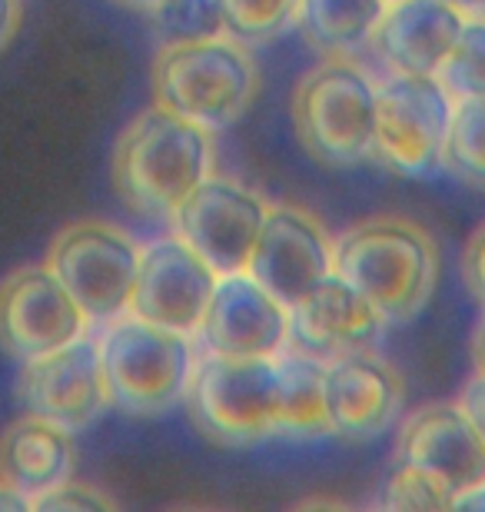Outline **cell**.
I'll return each mask as SVG.
<instances>
[{
    "label": "cell",
    "mask_w": 485,
    "mask_h": 512,
    "mask_svg": "<svg viewBox=\"0 0 485 512\" xmlns=\"http://www.w3.org/2000/svg\"><path fill=\"white\" fill-rule=\"evenodd\" d=\"M210 130L163 107L143 110L113 150V187L133 213L173 217L210 177Z\"/></svg>",
    "instance_id": "cell-1"
},
{
    "label": "cell",
    "mask_w": 485,
    "mask_h": 512,
    "mask_svg": "<svg viewBox=\"0 0 485 512\" xmlns=\"http://www.w3.org/2000/svg\"><path fill=\"white\" fill-rule=\"evenodd\" d=\"M333 266L389 323L412 320L439 283V247L406 217H369L333 243Z\"/></svg>",
    "instance_id": "cell-2"
},
{
    "label": "cell",
    "mask_w": 485,
    "mask_h": 512,
    "mask_svg": "<svg viewBox=\"0 0 485 512\" xmlns=\"http://www.w3.org/2000/svg\"><path fill=\"white\" fill-rule=\"evenodd\" d=\"M260 74L236 40L210 37L163 44L153 60V100L206 130L236 124L250 110Z\"/></svg>",
    "instance_id": "cell-3"
},
{
    "label": "cell",
    "mask_w": 485,
    "mask_h": 512,
    "mask_svg": "<svg viewBox=\"0 0 485 512\" xmlns=\"http://www.w3.org/2000/svg\"><path fill=\"white\" fill-rule=\"evenodd\" d=\"M100 363L110 406L133 416H153L167 413L187 396L196 353L187 333L140 316H120L100 343Z\"/></svg>",
    "instance_id": "cell-4"
},
{
    "label": "cell",
    "mask_w": 485,
    "mask_h": 512,
    "mask_svg": "<svg viewBox=\"0 0 485 512\" xmlns=\"http://www.w3.org/2000/svg\"><path fill=\"white\" fill-rule=\"evenodd\" d=\"M299 143L326 167H356L376 153V84L333 57L299 80L293 94Z\"/></svg>",
    "instance_id": "cell-5"
},
{
    "label": "cell",
    "mask_w": 485,
    "mask_h": 512,
    "mask_svg": "<svg viewBox=\"0 0 485 512\" xmlns=\"http://www.w3.org/2000/svg\"><path fill=\"white\" fill-rule=\"evenodd\" d=\"M193 423L226 446H246L280 433V366L276 356H216L196 363L187 389Z\"/></svg>",
    "instance_id": "cell-6"
},
{
    "label": "cell",
    "mask_w": 485,
    "mask_h": 512,
    "mask_svg": "<svg viewBox=\"0 0 485 512\" xmlns=\"http://www.w3.org/2000/svg\"><path fill=\"white\" fill-rule=\"evenodd\" d=\"M47 266L90 323H117L130 313L140 247L123 230L97 220L74 223L50 243Z\"/></svg>",
    "instance_id": "cell-7"
},
{
    "label": "cell",
    "mask_w": 485,
    "mask_h": 512,
    "mask_svg": "<svg viewBox=\"0 0 485 512\" xmlns=\"http://www.w3.org/2000/svg\"><path fill=\"white\" fill-rule=\"evenodd\" d=\"M456 100L439 77L392 74L376 87V157L389 170L422 177L442 163Z\"/></svg>",
    "instance_id": "cell-8"
},
{
    "label": "cell",
    "mask_w": 485,
    "mask_h": 512,
    "mask_svg": "<svg viewBox=\"0 0 485 512\" xmlns=\"http://www.w3.org/2000/svg\"><path fill=\"white\" fill-rule=\"evenodd\" d=\"M266 220V203L253 190L223 177H206L173 213L177 237L216 273H243Z\"/></svg>",
    "instance_id": "cell-9"
},
{
    "label": "cell",
    "mask_w": 485,
    "mask_h": 512,
    "mask_svg": "<svg viewBox=\"0 0 485 512\" xmlns=\"http://www.w3.org/2000/svg\"><path fill=\"white\" fill-rule=\"evenodd\" d=\"M87 323L50 266H24L0 283V346L20 363L80 340Z\"/></svg>",
    "instance_id": "cell-10"
},
{
    "label": "cell",
    "mask_w": 485,
    "mask_h": 512,
    "mask_svg": "<svg viewBox=\"0 0 485 512\" xmlns=\"http://www.w3.org/2000/svg\"><path fill=\"white\" fill-rule=\"evenodd\" d=\"M220 273L187 240L170 237L140 250V273L130 313L177 333H200Z\"/></svg>",
    "instance_id": "cell-11"
},
{
    "label": "cell",
    "mask_w": 485,
    "mask_h": 512,
    "mask_svg": "<svg viewBox=\"0 0 485 512\" xmlns=\"http://www.w3.org/2000/svg\"><path fill=\"white\" fill-rule=\"evenodd\" d=\"M17 396L27 413L50 419L70 433L90 426L110 406L100 346L80 336L54 353L24 360V370L17 376Z\"/></svg>",
    "instance_id": "cell-12"
},
{
    "label": "cell",
    "mask_w": 485,
    "mask_h": 512,
    "mask_svg": "<svg viewBox=\"0 0 485 512\" xmlns=\"http://www.w3.org/2000/svg\"><path fill=\"white\" fill-rule=\"evenodd\" d=\"M246 273L290 310L329 273H336L333 240L326 237L313 213L299 207H273L266 210Z\"/></svg>",
    "instance_id": "cell-13"
},
{
    "label": "cell",
    "mask_w": 485,
    "mask_h": 512,
    "mask_svg": "<svg viewBox=\"0 0 485 512\" xmlns=\"http://www.w3.org/2000/svg\"><path fill=\"white\" fill-rule=\"evenodd\" d=\"M200 340L216 356H280L290 343V310L250 273H223L200 323Z\"/></svg>",
    "instance_id": "cell-14"
},
{
    "label": "cell",
    "mask_w": 485,
    "mask_h": 512,
    "mask_svg": "<svg viewBox=\"0 0 485 512\" xmlns=\"http://www.w3.org/2000/svg\"><path fill=\"white\" fill-rule=\"evenodd\" d=\"M386 323V316L353 283L329 273L316 290L290 306V350L329 363L336 356L369 350L383 336Z\"/></svg>",
    "instance_id": "cell-15"
},
{
    "label": "cell",
    "mask_w": 485,
    "mask_h": 512,
    "mask_svg": "<svg viewBox=\"0 0 485 512\" xmlns=\"http://www.w3.org/2000/svg\"><path fill=\"white\" fill-rule=\"evenodd\" d=\"M396 459L429 473L452 496L485 483V439L459 403H432L412 413L399 433Z\"/></svg>",
    "instance_id": "cell-16"
},
{
    "label": "cell",
    "mask_w": 485,
    "mask_h": 512,
    "mask_svg": "<svg viewBox=\"0 0 485 512\" xmlns=\"http://www.w3.org/2000/svg\"><path fill=\"white\" fill-rule=\"evenodd\" d=\"M406 389L399 373L369 350L326 363L329 429L346 439H376L396 423Z\"/></svg>",
    "instance_id": "cell-17"
},
{
    "label": "cell",
    "mask_w": 485,
    "mask_h": 512,
    "mask_svg": "<svg viewBox=\"0 0 485 512\" xmlns=\"http://www.w3.org/2000/svg\"><path fill=\"white\" fill-rule=\"evenodd\" d=\"M462 27L466 14L446 0H392L373 34V47L392 74L439 77Z\"/></svg>",
    "instance_id": "cell-18"
},
{
    "label": "cell",
    "mask_w": 485,
    "mask_h": 512,
    "mask_svg": "<svg viewBox=\"0 0 485 512\" xmlns=\"http://www.w3.org/2000/svg\"><path fill=\"white\" fill-rule=\"evenodd\" d=\"M77 466L70 429L30 413L0 436V483L34 499L47 489L67 483Z\"/></svg>",
    "instance_id": "cell-19"
},
{
    "label": "cell",
    "mask_w": 485,
    "mask_h": 512,
    "mask_svg": "<svg viewBox=\"0 0 485 512\" xmlns=\"http://www.w3.org/2000/svg\"><path fill=\"white\" fill-rule=\"evenodd\" d=\"M386 7V0H303L299 27L316 50L349 57L373 40Z\"/></svg>",
    "instance_id": "cell-20"
},
{
    "label": "cell",
    "mask_w": 485,
    "mask_h": 512,
    "mask_svg": "<svg viewBox=\"0 0 485 512\" xmlns=\"http://www.w3.org/2000/svg\"><path fill=\"white\" fill-rule=\"evenodd\" d=\"M280 433L283 436H326V363L306 353H280Z\"/></svg>",
    "instance_id": "cell-21"
},
{
    "label": "cell",
    "mask_w": 485,
    "mask_h": 512,
    "mask_svg": "<svg viewBox=\"0 0 485 512\" xmlns=\"http://www.w3.org/2000/svg\"><path fill=\"white\" fill-rule=\"evenodd\" d=\"M442 167L472 187H485V97L456 100Z\"/></svg>",
    "instance_id": "cell-22"
},
{
    "label": "cell",
    "mask_w": 485,
    "mask_h": 512,
    "mask_svg": "<svg viewBox=\"0 0 485 512\" xmlns=\"http://www.w3.org/2000/svg\"><path fill=\"white\" fill-rule=\"evenodd\" d=\"M153 10V30L163 44L210 40L226 30L223 0H160Z\"/></svg>",
    "instance_id": "cell-23"
},
{
    "label": "cell",
    "mask_w": 485,
    "mask_h": 512,
    "mask_svg": "<svg viewBox=\"0 0 485 512\" xmlns=\"http://www.w3.org/2000/svg\"><path fill=\"white\" fill-rule=\"evenodd\" d=\"M303 0H223L226 34L246 44H263L286 34L299 20Z\"/></svg>",
    "instance_id": "cell-24"
},
{
    "label": "cell",
    "mask_w": 485,
    "mask_h": 512,
    "mask_svg": "<svg viewBox=\"0 0 485 512\" xmlns=\"http://www.w3.org/2000/svg\"><path fill=\"white\" fill-rule=\"evenodd\" d=\"M452 100L485 97V17H466V27L439 70Z\"/></svg>",
    "instance_id": "cell-25"
},
{
    "label": "cell",
    "mask_w": 485,
    "mask_h": 512,
    "mask_svg": "<svg viewBox=\"0 0 485 512\" xmlns=\"http://www.w3.org/2000/svg\"><path fill=\"white\" fill-rule=\"evenodd\" d=\"M452 503L456 496L446 486L409 463H396L383 486L386 509H452Z\"/></svg>",
    "instance_id": "cell-26"
},
{
    "label": "cell",
    "mask_w": 485,
    "mask_h": 512,
    "mask_svg": "<svg viewBox=\"0 0 485 512\" xmlns=\"http://www.w3.org/2000/svg\"><path fill=\"white\" fill-rule=\"evenodd\" d=\"M30 509L37 512H103V509H113V503L103 493L90 486H77V483H60L47 493H40L30 499Z\"/></svg>",
    "instance_id": "cell-27"
},
{
    "label": "cell",
    "mask_w": 485,
    "mask_h": 512,
    "mask_svg": "<svg viewBox=\"0 0 485 512\" xmlns=\"http://www.w3.org/2000/svg\"><path fill=\"white\" fill-rule=\"evenodd\" d=\"M462 280H466L469 293L485 306V223L472 233L466 250H462Z\"/></svg>",
    "instance_id": "cell-28"
},
{
    "label": "cell",
    "mask_w": 485,
    "mask_h": 512,
    "mask_svg": "<svg viewBox=\"0 0 485 512\" xmlns=\"http://www.w3.org/2000/svg\"><path fill=\"white\" fill-rule=\"evenodd\" d=\"M459 406L466 409V416L476 423V429L485 439V373L476 370V376L462 386V396H459Z\"/></svg>",
    "instance_id": "cell-29"
},
{
    "label": "cell",
    "mask_w": 485,
    "mask_h": 512,
    "mask_svg": "<svg viewBox=\"0 0 485 512\" xmlns=\"http://www.w3.org/2000/svg\"><path fill=\"white\" fill-rule=\"evenodd\" d=\"M20 17H24V7L20 0H0V50H4L10 40H14Z\"/></svg>",
    "instance_id": "cell-30"
},
{
    "label": "cell",
    "mask_w": 485,
    "mask_h": 512,
    "mask_svg": "<svg viewBox=\"0 0 485 512\" xmlns=\"http://www.w3.org/2000/svg\"><path fill=\"white\" fill-rule=\"evenodd\" d=\"M30 509V499L14 493L7 483H0V512H27Z\"/></svg>",
    "instance_id": "cell-31"
},
{
    "label": "cell",
    "mask_w": 485,
    "mask_h": 512,
    "mask_svg": "<svg viewBox=\"0 0 485 512\" xmlns=\"http://www.w3.org/2000/svg\"><path fill=\"white\" fill-rule=\"evenodd\" d=\"M452 509H485V483L472 486L469 493L456 496V503H452Z\"/></svg>",
    "instance_id": "cell-32"
},
{
    "label": "cell",
    "mask_w": 485,
    "mask_h": 512,
    "mask_svg": "<svg viewBox=\"0 0 485 512\" xmlns=\"http://www.w3.org/2000/svg\"><path fill=\"white\" fill-rule=\"evenodd\" d=\"M472 360H476V370L485 373V316L479 320L476 336H472Z\"/></svg>",
    "instance_id": "cell-33"
},
{
    "label": "cell",
    "mask_w": 485,
    "mask_h": 512,
    "mask_svg": "<svg viewBox=\"0 0 485 512\" xmlns=\"http://www.w3.org/2000/svg\"><path fill=\"white\" fill-rule=\"evenodd\" d=\"M456 10H462L466 17H485V0H446Z\"/></svg>",
    "instance_id": "cell-34"
},
{
    "label": "cell",
    "mask_w": 485,
    "mask_h": 512,
    "mask_svg": "<svg viewBox=\"0 0 485 512\" xmlns=\"http://www.w3.org/2000/svg\"><path fill=\"white\" fill-rule=\"evenodd\" d=\"M120 4H127V7H157L160 4V0H120Z\"/></svg>",
    "instance_id": "cell-35"
},
{
    "label": "cell",
    "mask_w": 485,
    "mask_h": 512,
    "mask_svg": "<svg viewBox=\"0 0 485 512\" xmlns=\"http://www.w3.org/2000/svg\"><path fill=\"white\" fill-rule=\"evenodd\" d=\"M386 4H392V0H386Z\"/></svg>",
    "instance_id": "cell-36"
}]
</instances>
